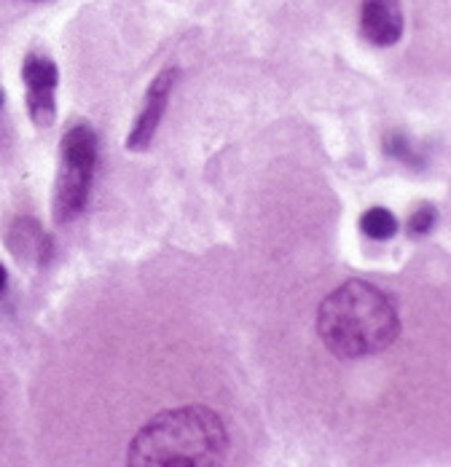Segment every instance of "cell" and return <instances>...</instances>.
<instances>
[{
    "label": "cell",
    "instance_id": "obj_1",
    "mask_svg": "<svg viewBox=\"0 0 451 467\" xmlns=\"http://www.w3.org/2000/svg\"><path fill=\"white\" fill-rule=\"evenodd\" d=\"M317 333L336 358L361 360L393 347L401 333V320L393 301L379 287L352 280L320 304Z\"/></svg>",
    "mask_w": 451,
    "mask_h": 467
},
{
    "label": "cell",
    "instance_id": "obj_2",
    "mask_svg": "<svg viewBox=\"0 0 451 467\" xmlns=\"http://www.w3.org/2000/svg\"><path fill=\"white\" fill-rule=\"evenodd\" d=\"M228 454L224 420L202 406L162 411L148 420L127 449V462L137 467L221 465Z\"/></svg>",
    "mask_w": 451,
    "mask_h": 467
},
{
    "label": "cell",
    "instance_id": "obj_3",
    "mask_svg": "<svg viewBox=\"0 0 451 467\" xmlns=\"http://www.w3.org/2000/svg\"><path fill=\"white\" fill-rule=\"evenodd\" d=\"M97 170V135L89 124H76L59 142V175L54 186V221H76L89 202Z\"/></svg>",
    "mask_w": 451,
    "mask_h": 467
},
{
    "label": "cell",
    "instance_id": "obj_4",
    "mask_svg": "<svg viewBox=\"0 0 451 467\" xmlns=\"http://www.w3.org/2000/svg\"><path fill=\"white\" fill-rule=\"evenodd\" d=\"M22 78L27 87V110L38 130H48L57 119V84L59 70L44 54H27L22 62Z\"/></svg>",
    "mask_w": 451,
    "mask_h": 467
},
{
    "label": "cell",
    "instance_id": "obj_5",
    "mask_svg": "<svg viewBox=\"0 0 451 467\" xmlns=\"http://www.w3.org/2000/svg\"><path fill=\"white\" fill-rule=\"evenodd\" d=\"M175 81H178V70L175 67H167L148 87L145 102L140 108V116H137L135 127H132V132L127 138V148L130 150H145L151 145L156 130H159V124H162V119H164V113H167V105H170V97H173V89H175Z\"/></svg>",
    "mask_w": 451,
    "mask_h": 467
},
{
    "label": "cell",
    "instance_id": "obj_6",
    "mask_svg": "<svg viewBox=\"0 0 451 467\" xmlns=\"http://www.w3.org/2000/svg\"><path fill=\"white\" fill-rule=\"evenodd\" d=\"M362 38L373 47H395L404 38V8L398 0H362Z\"/></svg>",
    "mask_w": 451,
    "mask_h": 467
},
{
    "label": "cell",
    "instance_id": "obj_7",
    "mask_svg": "<svg viewBox=\"0 0 451 467\" xmlns=\"http://www.w3.org/2000/svg\"><path fill=\"white\" fill-rule=\"evenodd\" d=\"M8 250L14 258L27 261V264H38L44 266L51 258V236L41 229V223L36 218H19L11 229H8Z\"/></svg>",
    "mask_w": 451,
    "mask_h": 467
},
{
    "label": "cell",
    "instance_id": "obj_8",
    "mask_svg": "<svg viewBox=\"0 0 451 467\" xmlns=\"http://www.w3.org/2000/svg\"><path fill=\"white\" fill-rule=\"evenodd\" d=\"M361 232L376 242H384V239H393L398 232V221L395 215L387 210V207H371L365 210L361 218Z\"/></svg>",
    "mask_w": 451,
    "mask_h": 467
},
{
    "label": "cell",
    "instance_id": "obj_9",
    "mask_svg": "<svg viewBox=\"0 0 451 467\" xmlns=\"http://www.w3.org/2000/svg\"><path fill=\"white\" fill-rule=\"evenodd\" d=\"M384 150H387L393 159L408 164V167H416V170L422 167V159L416 156V150L411 148V142H408L404 135H398V132H393V135L384 138Z\"/></svg>",
    "mask_w": 451,
    "mask_h": 467
},
{
    "label": "cell",
    "instance_id": "obj_10",
    "mask_svg": "<svg viewBox=\"0 0 451 467\" xmlns=\"http://www.w3.org/2000/svg\"><path fill=\"white\" fill-rule=\"evenodd\" d=\"M435 221H438V210L433 204H419L408 218V234L411 236H427L435 229Z\"/></svg>",
    "mask_w": 451,
    "mask_h": 467
},
{
    "label": "cell",
    "instance_id": "obj_11",
    "mask_svg": "<svg viewBox=\"0 0 451 467\" xmlns=\"http://www.w3.org/2000/svg\"><path fill=\"white\" fill-rule=\"evenodd\" d=\"M5 280H8V275H5V269L0 266V293H3V287H5Z\"/></svg>",
    "mask_w": 451,
    "mask_h": 467
},
{
    "label": "cell",
    "instance_id": "obj_12",
    "mask_svg": "<svg viewBox=\"0 0 451 467\" xmlns=\"http://www.w3.org/2000/svg\"><path fill=\"white\" fill-rule=\"evenodd\" d=\"M0 108H3V89H0Z\"/></svg>",
    "mask_w": 451,
    "mask_h": 467
}]
</instances>
